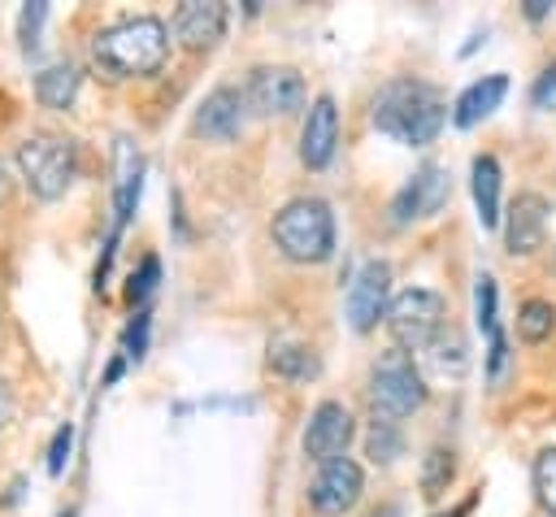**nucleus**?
I'll return each mask as SVG.
<instances>
[{"mask_svg": "<svg viewBox=\"0 0 556 517\" xmlns=\"http://www.w3.org/2000/svg\"><path fill=\"white\" fill-rule=\"evenodd\" d=\"M447 104L439 96V87L421 83V78H391L378 96H374V126L408 148L430 143L443 130Z\"/></svg>", "mask_w": 556, "mask_h": 517, "instance_id": "1", "label": "nucleus"}, {"mask_svg": "<svg viewBox=\"0 0 556 517\" xmlns=\"http://www.w3.org/2000/svg\"><path fill=\"white\" fill-rule=\"evenodd\" d=\"M169 52V39H165V22L161 17H126L109 30L96 35L91 43V56L100 70H109L113 78H139V74H152L161 70Z\"/></svg>", "mask_w": 556, "mask_h": 517, "instance_id": "2", "label": "nucleus"}, {"mask_svg": "<svg viewBox=\"0 0 556 517\" xmlns=\"http://www.w3.org/2000/svg\"><path fill=\"white\" fill-rule=\"evenodd\" d=\"M274 243L291 256V261H304V265H317L334 252V213L326 200L317 196H300L291 204L278 209L274 217Z\"/></svg>", "mask_w": 556, "mask_h": 517, "instance_id": "3", "label": "nucleus"}, {"mask_svg": "<svg viewBox=\"0 0 556 517\" xmlns=\"http://www.w3.org/2000/svg\"><path fill=\"white\" fill-rule=\"evenodd\" d=\"M17 169L26 178V187L39 196V200H61L74 182V169H78V152H74V139L65 135H30L17 143Z\"/></svg>", "mask_w": 556, "mask_h": 517, "instance_id": "4", "label": "nucleus"}, {"mask_svg": "<svg viewBox=\"0 0 556 517\" xmlns=\"http://www.w3.org/2000/svg\"><path fill=\"white\" fill-rule=\"evenodd\" d=\"M369 404L374 413H382L387 421L391 417H408L426 404V378L421 369L413 365L408 352H387L378 365H374V378H369Z\"/></svg>", "mask_w": 556, "mask_h": 517, "instance_id": "5", "label": "nucleus"}, {"mask_svg": "<svg viewBox=\"0 0 556 517\" xmlns=\"http://www.w3.org/2000/svg\"><path fill=\"white\" fill-rule=\"evenodd\" d=\"M443 295L439 291H426V287H408L391 300L387 308V321H391V335L404 343V348H426L439 330H443Z\"/></svg>", "mask_w": 556, "mask_h": 517, "instance_id": "6", "label": "nucleus"}, {"mask_svg": "<svg viewBox=\"0 0 556 517\" xmlns=\"http://www.w3.org/2000/svg\"><path fill=\"white\" fill-rule=\"evenodd\" d=\"M139 187H143V161L135 152L130 139H117V182H113V230H109V243H104V256L96 265V287H104L109 278V265H113V252H117V239H122V226L130 222L135 204H139Z\"/></svg>", "mask_w": 556, "mask_h": 517, "instance_id": "7", "label": "nucleus"}, {"mask_svg": "<svg viewBox=\"0 0 556 517\" xmlns=\"http://www.w3.org/2000/svg\"><path fill=\"white\" fill-rule=\"evenodd\" d=\"M243 104L265 117L295 113V109H304V78L291 65H261V70H252V78L243 87Z\"/></svg>", "mask_w": 556, "mask_h": 517, "instance_id": "8", "label": "nucleus"}, {"mask_svg": "<svg viewBox=\"0 0 556 517\" xmlns=\"http://www.w3.org/2000/svg\"><path fill=\"white\" fill-rule=\"evenodd\" d=\"M361 491H365L361 465H356L352 456H334V461H326V465L317 469V478H313V487H308V504H313L321 517H339V513H348V508L361 500Z\"/></svg>", "mask_w": 556, "mask_h": 517, "instance_id": "9", "label": "nucleus"}, {"mask_svg": "<svg viewBox=\"0 0 556 517\" xmlns=\"http://www.w3.org/2000/svg\"><path fill=\"white\" fill-rule=\"evenodd\" d=\"M387 291H391V265L387 261H365L356 274H352V287H348V321L352 330H374L378 317L387 313Z\"/></svg>", "mask_w": 556, "mask_h": 517, "instance_id": "10", "label": "nucleus"}, {"mask_svg": "<svg viewBox=\"0 0 556 517\" xmlns=\"http://www.w3.org/2000/svg\"><path fill=\"white\" fill-rule=\"evenodd\" d=\"M452 196V174L443 165H421L391 200V217L395 222H417V217H430L447 204Z\"/></svg>", "mask_w": 556, "mask_h": 517, "instance_id": "11", "label": "nucleus"}, {"mask_svg": "<svg viewBox=\"0 0 556 517\" xmlns=\"http://www.w3.org/2000/svg\"><path fill=\"white\" fill-rule=\"evenodd\" d=\"M348 439H352V413L339 400H321L308 413V426H304V452H308V461H321L326 465V461L343 456Z\"/></svg>", "mask_w": 556, "mask_h": 517, "instance_id": "12", "label": "nucleus"}, {"mask_svg": "<svg viewBox=\"0 0 556 517\" xmlns=\"http://www.w3.org/2000/svg\"><path fill=\"white\" fill-rule=\"evenodd\" d=\"M334 143H339V109H334L330 96H317L308 104V117H304V130H300V161L308 169H321V165H330Z\"/></svg>", "mask_w": 556, "mask_h": 517, "instance_id": "13", "label": "nucleus"}, {"mask_svg": "<svg viewBox=\"0 0 556 517\" xmlns=\"http://www.w3.org/2000/svg\"><path fill=\"white\" fill-rule=\"evenodd\" d=\"M226 30V4L217 0H187L178 13H174V35L187 43V48H213Z\"/></svg>", "mask_w": 556, "mask_h": 517, "instance_id": "14", "label": "nucleus"}, {"mask_svg": "<svg viewBox=\"0 0 556 517\" xmlns=\"http://www.w3.org/2000/svg\"><path fill=\"white\" fill-rule=\"evenodd\" d=\"M243 126V96L235 87H213L195 113V135L204 139H230Z\"/></svg>", "mask_w": 556, "mask_h": 517, "instance_id": "15", "label": "nucleus"}, {"mask_svg": "<svg viewBox=\"0 0 556 517\" xmlns=\"http://www.w3.org/2000/svg\"><path fill=\"white\" fill-rule=\"evenodd\" d=\"M543 226H547V200L534 196V191H521L508 209V252H534L539 239H543Z\"/></svg>", "mask_w": 556, "mask_h": 517, "instance_id": "16", "label": "nucleus"}, {"mask_svg": "<svg viewBox=\"0 0 556 517\" xmlns=\"http://www.w3.org/2000/svg\"><path fill=\"white\" fill-rule=\"evenodd\" d=\"M473 300H478V330L486 335V361H491V378H500L504 361H508V343H504V330H500V313H495V278L491 274H478V287H473Z\"/></svg>", "mask_w": 556, "mask_h": 517, "instance_id": "17", "label": "nucleus"}, {"mask_svg": "<svg viewBox=\"0 0 556 517\" xmlns=\"http://www.w3.org/2000/svg\"><path fill=\"white\" fill-rule=\"evenodd\" d=\"M504 91H508V78L504 74H486V78H478V83H469L460 96H456V109H452V122L456 126H473V122H482V117H491L495 109H500V100H504Z\"/></svg>", "mask_w": 556, "mask_h": 517, "instance_id": "18", "label": "nucleus"}, {"mask_svg": "<svg viewBox=\"0 0 556 517\" xmlns=\"http://www.w3.org/2000/svg\"><path fill=\"white\" fill-rule=\"evenodd\" d=\"M473 204H478L482 226L500 222V161L495 156H473Z\"/></svg>", "mask_w": 556, "mask_h": 517, "instance_id": "19", "label": "nucleus"}, {"mask_svg": "<svg viewBox=\"0 0 556 517\" xmlns=\"http://www.w3.org/2000/svg\"><path fill=\"white\" fill-rule=\"evenodd\" d=\"M35 96H39L43 109H70L74 96H78V70L74 65H48L35 78Z\"/></svg>", "mask_w": 556, "mask_h": 517, "instance_id": "20", "label": "nucleus"}, {"mask_svg": "<svg viewBox=\"0 0 556 517\" xmlns=\"http://www.w3.org/2000/svg\"><path fill=\"white\" fill-rule=\"evenodd\" d=\"M552 326H556V308H552L547 300H526V304H521V317H517V335H521V339L539 343V339L552 335Z\"/></svg>", "mask_w": 556, "mask_h": 517, "instance_id": "21", "label": "nucleus"}, {"mask_svg": "<svg viewBox=\"0 0 556 517\" xmlns=\"http://www.w3.org/2000/svg\"><path fill=\"white\" fill-rule=\"evenodd\" d=\"M269 369L287 374V378H313V374H317V356H313L308 348L278 343V348H269Z\"/></svg>", "mask_w": 556, "mask_h": 517, "instance_id": "22", "label": "nucleus"}, {"mask_svg": "<svg viewBox=\"0 0 556 517\" xmlns=\"http://www.w3.org/2000/svg\"><path fill=\"white\" fill-rule=\"evenodd\" d=\"M534 491H539V504L547 513H556V447H547L534 461Z\"/></svg>", "mask_w": 556, "mask_h": 517, "instance_id": "23", "label": "nucleus"}, {"mask_svg": "<svg viewBox=\"0 0 556 517\" xmlns=\"http://www.w3.org/2000/svg\"><path fill=\"white\" fill-rule=\"evenodd\" d=\"M369 456L374 461H395L400 456V430L391 421H374V430H369Z\"/></svg>", "mask_w": 556, "mask_h": 517, "instance_id": "24", "label": "nucleus"}, {"mask_svg": "<svg viewBox=\"0 0 556 517\" xmlns=\"http://www.w3.org/2000/svg\"><path fill=\"white\" fill-rule=\"evenodd\" d=\"M447 478H452V452L434 447V452H430V461H426V474H421L426 495H439V491L447 487Z\"/></svg>", "mask_w": 556, "mask_h": 517, "instance_id": "25", "label": "nucleus"}, {"mask_svg": "<svg viewBox=\"0 0 556 517\" xmlns=\"http://www.w3.org/2000/svg\"><path fill=\"white\" fill-rule=\"evenodd\" d=\"M156 278H161V261H156V256H143V261H139V274H130L126 300H130V304H135V300H148L152 287H156Z\"/></svg>", "mask_w": 556, "mask_h": 517, "instance_id": "26", "label": "nucleus"}, {"mask_svg": "<svg viewBox=\"0 0 556 517\" xmlns=\"http://www.w3.org/2000/svg\"><path fill=\"white\" fill-rule=\"evenodd\" d=\"M70 447H74V426L65 421L56 434H52V447H48V474L61 478L65 474V461H70Z\"/></svg>", "mask_w": 556, "mask_h": 517, "instance_id": "27", "label": "nucleus"}, {"mask_svg": "<svg viewBox=\"0 0 556 517\" xmlns=\"http://www.w3.org/2000/svg\"><path fill=\"white\" fill-rule=\"evenodd\" d=\"M43 17H48V4H43V0H35V4H26V9H22V48H26V52L39 43L35 35H39Z\"/></svg>", "mask_w": 556, "mask_h": 517, "instance_id": "28", "label": "nucleus"}, {"mask_svg": "<svg viewBox=\"0 0 556 517\" xmlns=\"http://www.w3.org/2000/svg\"><path fill=\"white\" fill-rule=\"evenodd\" d=\"M530 100H534V109H556V61L534 78V87H530Z\"/></svg>", "mask_w": 556, "mask_h": 517, "instance_id": "29", "label": "nucleus"}, {"mask_svg": "<svg viewBox=\"0 0 556 517\" xmlns=\"http://www.w3.org/2000/svg\"><path fill=\"white\" fill-rule=\"evenodd\" d=\"M143 343H148V313H135V321H130V330H126V356L130 361H139L143 356Z\"/></svg>", "mask_w": 556, "mask_h": 517, "instance_id": "30", "label": "nucleus"}, {"mask_svg": "<svg viewBox=\"0 0 556 517\" xmlns=\"http://www.w3.org/2000/svg\"><path fill=\"white\" fill-rule=\"evenodd\" d=\"M526 13H530V17H543V13H547V0H526Z\"/></svg>", "mask_w": 556, "mask_h": 517, "instance_id": "31", "label": "nucleus"}, {"mask_svg": "<svg viewBox=\"0 0 556 517\" xmlns=\"http://www.w3.org/2000/svg\"><path fill=\"white\" fill-rule=\"evenodd\" d=\"M4 417H9V395H4V387H0V426H4Z\"/></svg>", "mask_w": 556, "mask_h": 517, "instance_id": "32", "label": "nucleus"}, {"mask_svg": "<svg viewBox=\"0 0 556 517\" xmlns=\"http://www.w3.org/2000/svg\"><path fill=\"white\" fill-rule=\"evenodd\" d=\"M0 200H4V165H0Z\"/></svg>", "mask_w": 556, "mask_h": 517, "instance_id": "33", "label": "nucleus"}, {"mask_svg": "<svg viewBox=\"0 0 556 517\" xmlns=\"http://www.w3.org/2000/svg\"><path fill=\"white\" fill-rule=\"evenodd\" d=\"M452 517H465V508H456V513H452Z\"/></svg>", "mask_w": 556, "mask_h": 517, "instance_id": "34", "label": "nucleus"}, {"mask_svg": "<svg viewBox=\"0 0 556 517\" xmlns=\"http://www.w3.org/2000/svg\"><path fill=\"white\" fill-rule=\"evenodd\" d=\"M61 517H74V513H61Z\"/></svg>", "mask_w": 556, "mask_h": 517, "instance_id": "35", "label": "nucleus"}]
</instances>
